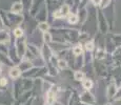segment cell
Wrapping results in <instances>:
<instances>
[{"label": "cell", "mask_w": 121, "mask_h": 105, "mask_svg": "<svg viewBox=\"0 0 121 105\" xmlns=\"http://www.w3.org/2000/svg\"><path fill=\"white\" fill-rule=\"evenodd\" d=\"M46 102H48V104H53L55 102V94L52 92V90H50V92H48V97H46Z\"/></svg>", "instance_id": "7a4b0ae2"}, {"label": "cell", "mask_w": 121, "mask_h": 105, "mask_svg": "<svg viewBox=\"0 0 121 105\" xmlns=\"http://www.w3.org/2000/svg\"><path fill=\"white\" fill-rule=\"evenodd\" d=\"M9 41V35L6 34V32L1 31L0 32V42L1 43H4V42Z\"/></svg>", "instance_id": "277c9868"}, {"label": "cell", "mask_w": 121, "mask_h": 105, "mask_svg": "<svg viewBox=\"0 0 121 105\" xmlns=\"http://www.w3.org/2000/svg\"><path fill=\"white\" fill-rule=\"evenodd\" d=\"M14 34H15L16 37H21L22 34H23V31L21 29H19V27H18V29H16L15 31H14Z\"/></svg>", "instance_id": "4fadbf2b"}, {"label": "cell", "mask_w": 121, "mask_h": 105, "mask_svg": "<svg viewBox=\"0 0 121 105\" xmlns=\"http://www.w3.org/2000/svg\"><path fill=\"white\" fill-rule=\"evenodd\" d=\"M73 53L75 54V55H81L82 54V46L81 45H77V46H75L74 47V50H73Z\"/></svg>", "instance_id": "ba28073f"}, {"label": "cell", "mask_w": 121, "mask_h": 105, "mask_svg": "<svg viewBox=\"0 0 121 105\" xmlns=\"http://www.w3.org/2000/svg\"><path fill=\"white\" fill-rule=\"evenodd\" d=\"M93 1H94V2H95V4H99L100 0H93Z\"/></svg>", "instance_id": "ac0fdd59"}, {"label": "cell", "mask_w": 121, "mask_h": 105, "mask_svg": "<svg viewBox=\"0 0 121 105\" xmlns=\"http://www.w3.org/2000/svg\"><path fill=\"white\" fill-rule=\"evenodd\" d=\"M85 48H86L87 50H92L93 48H94V43H93L92 41H91V42H87V43H85Z\"/></svg>", "instance_id": "5bb4252c"}, {"label": "cell", "mask_w": 121, "mask_h": 105, "mask_svg": "<svg viewBox=\"0 0 121 105\" xmlns=\"http://www.w3.org/2000/svg\"><path fill=\"white\" fill-rule=\"evenodd\" d=\"M0 74H1V65H0Z\"/></svg>", "instance_id": "ffe728a7"}, {"label": "cell", "mask_w": 121, "mask_h": 105, "mask_svg": "<svg viewBox=\"0 0 121 105\" xmlns=\"http://www.w3.org/2000/svg\"><path fill=\"white\" fill-rule=\"evenodd\" d=\"M44 39H45V41L50 42L51 41V36L48 34H44Z\"/></svg>", "instance_id": "2e32d148"}, {"label": "cell", "mask_w": 121, "mask_h": 105, "mask_svg": "<svg viewBox=\"0 0 121 105\" xmlns=\"http://www.w3.org/2000/svg\"><path fill=\"white\" fill-rule=\"evenodd\" d=\"M115 92H116V86L114 85V84H112L110 87H108V98H112V97H113Z\"/></svg>", "instance_id": "8992f818"}, {"label": "cell", "mask_w": 121, "mask_h": 105, "mask_svg": "<svg viewBox=\"0 0 121 105\" xmlns=\"http://www.w3.org/2000/svg\"><path fill=\"white\" fill-rule=\"evenodd\" d=\"M10 76H11V78H14V79L18 78V77L20 76V69L17 68V67H14V68H12L11 71H10Z\"/></svg>", "instance_id": "6da1fadb"}, {"label": "cell", "mask_w": 121, "mask_h": 105, "mask_svg": "<svg viewBox=\"0 0 121 105\" xmlns=\"http://www.w3.org/2000/svg\"><path fill=\"white\" fill-rule=\"evenodd\" d=\"M108 105H110V104H108Z\"/></svg>", "instance_id": "44dd1931"}, {"label": "cell", "mask_w": 121, "mask_h": 105, "mask_svg": "<svg viewBox=\"0 0 121 105\" xmlns=\"http://www.w3.org/2000/svg\"><path fill=\"white\" fill-rule=\"evenodd\" d=\"M93 86V82L92 80H90V79H86V80L83 81V87L85 88V89H91Z\"/></svg>", "instance_id": "5b68a950"}, {"label": "cell", "mask_w": 121, "mask_h": 105, "mask_svg": "<svg viewBox=\"0 0 121 105\" xmlns=\"http://www.w3.org/2000/svg\"><path fill=\"white\" fill-rule=\"evenodd\" d=\"M59 66L61 67V68H65V67H66L65 61H63V60H60V61H59Z\"/></svg>", "instance_id": "9a60e30c"}, {"label": "cell", "mask_w": 121, "mask_h": 105, "mask_svg": "<svg viewBox=\"0 0 121 105\" xmlns=\"http://www.w3.org/2000/svg\"><path fill=\"white\" fill-rule=\"evenodd\" d=\"M69 21L72 23H76L78 21V17L75 15V14H69Z\"/></svg>", "instance_id": "9c48e42d"}, {"label": "cell", "mask_w": 121, "mask_h": 105, "mask_svg": "<svg viewBox=\"0 0 121 105\" xmlns=\"http://www.w3.org/2000/svg\"><path fill=\"white\" fill-rule=\"evenodd\" d=\"M8 84V79L5 77H1L0 78V87H4Z\"/></svg>", "instance_id": "7c38bea8"}, {"label": "cell", "mask_w": 121, "mask_h": 105, "mask_svg": "<svg viewBox=\"0 0 121 105\" xmlns=\"http://www.w3.org/2000/svg\"><path fill=\"white\" fill-rule=\"evenodd\" d=\"M102 54H103V52H98V53H96V55H102ZM96 58H103V56H97Z\"/></svg>", "instance_id": "e0dca14e"}, {"label": "cell", "mask_w": 121, "mask_h": 105, "mask_svg": "<svg viewBox=\"0 0 121 105\" xmlns=\"http://www.w3.org/2000/svg\"><path fill=\"white\" fill-rule=\"evenodd\" d=\"M21 10H22V5H21V3H19V2H16V3H14L13 5H12V12H13V13L17 14Z\"/></svg>", "instance_id": "3957f363"}, {"label": "cell", "mask_w": 121, "mask_h": 105, "mask_svg": "<svg viewBox=\"0 0 121 105\" xmlns=\"http://www.w3.org/2000/svg\"><path fill=\"white\" fill-rule=\"evenodd\" d=\"M39 29H40L41 31H43V32H48V25L46 24L45 22H42V23H40V24H39Z\"/></svg>", "instance_id": "8fae6325"}, {"label": "cell", "mask_w": 121, "mask_h": 105, "mask_svg": "<svg viewBox=\"0 0 121 105\" xmlns=\"http://www.w3.org/2000/svg\"><path fill=\"white\" fill-rule=\"evenodd\" d=\"M84 78V74L82 71H76L75 73V79L76 80H83Z\"/></svg>", "instance_id": "30bf717a"}, {"label": "cell", "mask_w": 121, "mask_h": 105, "mask_svg": "<svg viewBox=\"0 0 121 105\" xmlns=\"http://www.w3.org/2000/svg\"><path fill=\"white\" fill-rule=\"evenodd\" d=\"M61 14H62V16H66L67 14L69 13V5H66V4H64V5H62V8H61Z\"/></svg>", "instance_id": "52a82bcc"}, {"label": "cell", "mask_w": 121, "mask_h": 105, "mask_svg": "<svg viewBox=\"0 0 121 105\" xmlns=\"http://www.w3.org/2000/svg\"><path fill=\"white\" fill-rule=\"evenodd\" d=\"M2 24H3V23H2V19H1V18H0V27L2 26Z\"/></svg>", "instance_id": "d6986e66"}]
</instances>
